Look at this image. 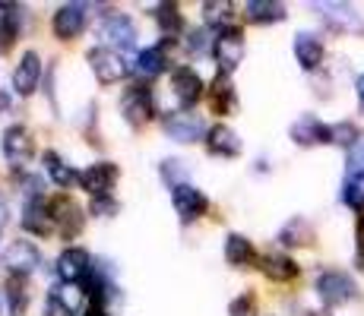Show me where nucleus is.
Instances as JSON below:
<instances>
[{
	"instance_id": "aec40b11",
	"label": "nucleus",
	"mask_w": 364,
	"mask_h": 316,
	"mask_svg": "<svg viewBox=\"0 0 364 316\" xmlns=\"http://www.w3.org/2000/svg\"><path fill=\"white\" fill-rule=\"evenodd\" d=\"M291 139L298 146H317V143H333V126L320 124L314 114H304L291 126Z\"/></svg>"
},
{
	"instance_id": "c9c22d12",
	"label": "nucleus",
	"mask_w": 364,
	"mask_h": 316,
	"mask_svg": "<svg viewBox=\"0 0 364 316\" xmlns=\"http://www.w3.org/2000/svg\"><path fill=\"white\" fill-rule=\"evenodd\" d=\"M213 41L215 38H209L206 29H197V32H191V38H187V48H191L193 54H206V51H213Z\"/></svg>"
},
{
	"instance_id": "bb28decb",
	"label": "nucleus",
	"mask_w": 364,
	"mask_h": 316,
	"mask_svg": "<svg viewBox=\"0 0 364 316\" xmlns=\"http://www.w3.org/2000/svg\"><path fill=\"white\" fill-rule=\"evenodd\" d=\"M156 23L162 29L165 38H174L181 29H184V16H181V6L178 4H159L156 6Z\"/></svg>"
},
{
	"instance_id": "c756f323",
	"label": "nucleus",
	"mask_w": 364,
	"mask_h": 316,
	"mask_svg": "<svg viewBox=\"0 0 364 316\" xmlns=\"http://www.w3.org/2000/svg\"><path fill=\"white\" fill-rule=\"evenodd\" d=\"M48 298L60 300L67 310L76 313L82 307V300H86V288H82V285H70V282H58V285L51 288V294H48Z\"/></svg>"
},
{
	"instance_id": "7ed1b4c3",
	"label": "nucleus",
	"mask_w": 364,
	"mask_h": 316,
	"mask_svg": "<svg viewBox=\"0 0 364 316\" xmlns=\"http://www.w3.org/2000/svg\"><path fill=\"white\" fill-rule=\"evenodd\" d=\"M0 149H4V158L10 161L13 168H23V165H29L35 156V139L23 124H13V126H6L4 136H0Z\"/></svg>"
},
{
	"instance_id": "b1692460",
	"label": "nucleus",
	"mask_w": 364,
	"mask_h": 316,
	"mask_svg": "<svg viewBox=\"0 0 364 316\" xmlns=\"http://www.w3.org/2000/svg\"><path fill=\"white\" fill-rule=\"evenodd\" d=\"M244 16L250 19V23H282L285 19V6L282 4H272V0H250L247 6H244Z\"/></svg>"
},
{
	"instance_id": "f3484780",
	"label": "nucleus",
	"mask_w": 364,
	"mask_h": 316,
	"mask_svg": "<svg viewBox=\"0 0 364 316\" xmlns=\"http://www.w3.org/2000/svg\"><path fill=\"white\" fill-rule=\"evenodd\" d=\"M23 228L38 237H48L51 231H58L51 212H48V202L41 200V196H29V202H26V209H23Z\"/></svg>"
},
{
	"instance_id": "423d86ee",
	"label": "nucleus",
	"mask_w": 364,
	"mask_h": 316,
	"mask_svg": "<svg viewBox=\"0 0 364 316\" xmlns=\"http://www.w3.org/2000/svg\"><path fill=\"white\" fill-rule=\"evenodd\" d=\"M317 294H320V300H323V304L339 307V304H348V300L358 294V288H355L352 276L330 269V272H323V276L317 278Z\"/></svg>"
},
{
	"instance_id": "e433bc0d",
	"label": "nucleus",
	"mask_w": 364,
	"mask_h": 316,
	"mask_svg": "<svg viewBox=\"0 0 364 316\" xmlns=\"http://www.w3.org/2000/svg\"><path fill=\"white\" fill-rule=\"evenodd\" d=\"M348 165H352V180H364V139H358V143L352 146Z\"/></svg>"
},
{
	"instance_id": "473e14b6",
	"label": "nucleus",
	"mask_w": 364,
	"mask_h": 316,
	"mask_svg": "<svg viewBox=\"0 0 364 316\" xmlns=\"http://www.w3.org/2000/svg\"><path fill=\"white\" fill-rule=\"evenodd\" d=\"M162 178L174 187H181V184H187V171H184V161H178V158H168L165 165H162Z\"/></svg>"
},
{
	"instance_id": "58836bf2",
	"label": "nucleus",
	"mask_w": 364,
	"mask_h": 316,
	"mask_svg": "<svg viewBox=\"0 0 364 316\" xmlns=\"http://www.w3.org/2000/svg\"><path fill=\"white\" fill-rule=\"evenodd\" d=\"M89 212H92V215H102V219H108V215L117 212V202L111 200V196H95L92 206H89Z\"/></svg>"
},
{
	"instance_id": "0eeeda50",
	"label": "nucleus",
	"mask_w": 364,
	"mask_h": 316,
	"mask_svg": "<svg viewBox=\"0 0 364 316\" xmlns=\"http://www.w3.org/2000/svg\"><path fill=\"white\" fill-rule=\"evenodd\" d=\"M54 269H58L60 282L82 285L89 276H92V256H89V250H82V247H67L58 256V266H54Z\"/></svg>"
},
{
	"instance_id": "f704fd0d",
	"label": "nucleus",
	"mask_w": 364,
	"mask_h": 316,
	"mask_svg": "<svg viewBox=\"0 0 364 316\" xmlns=\"http://www.w3.org/2000/svg\"><path fill=\"white\" fill-rule=\"evenodd\" d=\"M228 313H232V316H257V298H254V294H241V298L232 300Z\"/></svg>"
},
{
	"instance_id": "79ce46f5",
	"label": "nucleus",
	"mask_w": 364,
	"mask_h": 316,
	"mask_svg": "<svg viewBox=\"0 0 364 316\" xmlns=\"http://www.w3.org/2000/svg\"><path fill=\"white\" fill-rule=\"evenodd\" d=\"M86 316H108V313H105V307L92 304V307H89V310H86Z\"/></svg>"
},
{
	"instance_id": "2f4dec72",
	"label": "nucleus",
	"mask_w": 364,
	"mask_h": 316,
	"mask_svg": "<svg viewBox=\"0 0 364 316\" xmlns=\"http://www.w3.org/2000/svg\"><path fill=\"white\" fill-rule=\"evenodd\" d=\"M232 10H235V6L228 4V0H206V4H203L206 26H219V29L232 26Z\"/></svg>"
},
{
	"instance_id": "ddd939ff",
	"label": "nucleus",
	"mask_w": 364,
	"mask_h": 316,
	"mask_svg": "<svg viewBox=\"0 0 364 316\" xmlns=\"http://www.w3.org/2000/svg\"><path fill=\"white\" fill-rule=\"evenodd\" d=\"M102 38L108 41V48H121V51H130L136 45V29H133V19L124 16V13H111V16L102 19Z\"/></svg>"
},
{
	"instance_id": "72a5a7b5",
	"label": "nucleus",
	"mask_w": 364,
	"mask_h": 316,
	"mask_svg": "<svg viewBox=\"0 0 364 316\" xmlns=\"http://www.w3.org/2000/svg\"><path fill=\"white\" fill-rule=\"evenodd\" d=\"M342 200H346L352 209H361V212H364V180H348Z\"/></svg>"
},
{
	"instance_id": "c85d7f7f",
	"label": "nucleus",
	"mask_w": 364,
	"mask_h": 316,
	"mask_svg": "<svg viewBox=\"0 0 364 316\" xmlns=\"http://www.w3.org/2000/svg\"><path fill=\"white\" fill-rule=\"evenodd\" d=\"M6 307H10V316H26L29 310V291H26L23 278L19 276H10V282H6Z\"/></svg>"
},
{
	"instance_id": "393cba45",
	"label": "nucleus",
	"mask_w": 364,
	"mask_h": 316,
	"mask_svg": "<svg viewBox=\"0 0 364 316\" xmlns=\"http://www.w3.org/2000/svg\"><path fill=\"white\" fill-rule=\"evenodd\" d=\"M317 10L323 13V19L330 26H336V29H361V19L346 4H317Z\"/></svg>"
},
{
	"instance_id": "cd10ccee",
	"label": "nucleus",
	"mask_w": 364,
	"mask_h": 316,
	"mask_svg": "<svg viewBox=\"0 0 364 316\" xmlns=\"http://www.w3.org/2000/svg\"><path fill=\"white\" fill-rule=\"evenodd\" d=\"M45 171H48V178H51L58 187H70L73 180H80V174H76L73 168H70L67 161L58 156V152H45Z\"/></svg>"
},
{
	"instance_id": "6ab92c4d",
	"label": "nucleus",
	"mask_w": 364,
	"mask_h": 316,
	"mask_svg": "<svg viewBox=\"0 0 364 316\" xmlns=\"http://www.w3.org/2000/svg\"><path fill=\"white\" fill-rule=\"evenodd\" d=\"M206 98H209L213 114H232L235 104H237L232 76H228V73H215V80L209 82V89H206Z\"/></svg>"
},
{
	"instance_id": "9d476101",
	"label": "nucleus",
	"mask_w": 364,
	"mask_h": 316,
	"mask_svg": "<svg viewBox=\"0 0 364 316\" xmlns=\"http://www.w3.org/2000/svg\"><path fill=\"white\" fill-rule=\"evenodd\" d=\"M4 266L13 272V276L26 278L41 266V253L32 241H13L10 247L4 250Z\"/></svg>"
},
{
	"instance_id": "f8f14e48",
	"label": "nucleus",
	"mask_w": 364,
	"mask_h": 316,
	"mask_svg": "<svg viewBox=\"0 0 364 316\" xmlns=\"http://www.w3.org/2000/svg\"><path fill=\"white\" fill-rule=\"evenodd\" d=\"M171 202H174V212L181 215V222H197L200 215H206L209 200L203 190H197L193 184H181L171 190Z\"/></svg>"
},
{
	"instance_id": "4468645a",
	"label": "nucleus",
	"mask_w": 364,
	"mask_h": 316,
	"mask_svg": "<svg viewBox=\"0 0 364 316\" xmlns=\"http://www.w3.org/2000/svg\"><path fill=\"white\" fill-rule=\"evenodd\" d=\"M86 10H89L86 4H64V6H58V13H54V19H51L54 35H58L60 41L76 38V35L86 29Z\"/></svg>"
},
{
	"instance_id": "6e6552de",
	"label": "nucleus",
	"mask_w": 364,
	"mask_h": 316,
	"mask_svg": "<svg viewBox=\"0 0 364 316\" xmlns=\"http://www.w3.org/2000/svg\"><path fill=\"white\" fill-rule=\"evenodd\" d=\"M152 92L149 89H143V86H130L127 92H124L121 98V114H124V121H127L133 130H139V126H146L152 121Z\"/></svg>"
},
{
	"instance_id": "a18cd8bd",
	"label": "nucleus",
	"mask_w": 364,
	"mask_h": 316,
	"mask_svg": "<svg viewBox=\"0 0 364 316\" xmlns=\"http://www.w3.org/2000/svg\"><path fill=\"white\" fill-rule=\"evenodd\" d=\"M314 316H320V313H314Z\"/></svg>"
},
{
	"instance_id": "20e7f679",
	"label": "nucleus",
	"mask_w": 364,
	"mask_h": 316,
	"mask_svg": "<svg viewBox=\"0 0 364 316\" xmlns=\"http://www.w3.org/2000/svg\"><path fill=\"white\" fill-rule=\"evenodd\" d=\"M206 92V82H203V76L197 73L193 67H174L171 70V95L178 98L181 108H193V104L203 98Z\"/></svg>"
},
{
	"instance_id": "dca6fc26",
	"label": "nucleus",
	"mask_w": 364,
	"mask_h": 316,
	"mask_svg": "<svg viewBox=\"0 0 364 316\" xmlns=\"http://www.w3.org/2000/svg\"><path fill=\"white\" fill-rule=\"evenodd\" d=\"M206 149H209V156L235 158V156H241V139H237V133L228 124H215L206 133Z\"/></svg>"
},
{
	"instance_id": "7c9ffc66",
	"label": "nucleus",
	"mask_w": 364,
	"mask_h": 316,
	"mask_svg": "<svg viewBox=\"0 0 364 316\" xmlns=\"http://www.w3.org/2000/svg\"><path fill=\"white\" fill-rule=\"evenodd\" d=\"M311 237H314L311 224H307L304 219H291L282 231H279V241H282L285 247H304V244H311Z\"/></svg>"
},
{
	"instance_id": "f257e3e1",
	"label": "nucleus",
	"mask_w": 364,
	"mask_h": 316,
	"mask_svg": "<svg viewBox=\"0 0 364 316\" xmlns=\"http://www.w3.org/2000/svg\"><path fill=\"white\" fill-rule=\"evenodd\" d=\"M89 67H92L95 80H99L102 86H114V82H121L124 76L130 73L124 54L114 51V48H108V45L92 48V51H89Z\"/></svg>"
},
{
	"instance_id": "1a4fd4ad",
	"label": "nucleus",
	"mask_w": 364,
	"mask_h": 316,
	"mask_svg": "<svg viewBox=\"0 0 364 316\" xmlns=\"http://www.w3.org/2000/svg\"><path fill=\"white\" fill-rule=\"evenodd\" d=\"M165 133L174 139V143H197V139L206 136V124H203L200 114H191V111H171L165 117Z\"/></svg>"
},
{
	"instance_id": "39448f33",
	"label": "nucleus",
	"mask_w": 364,
	"mask_h": 316,
	"mask_svg": "<svg viewBox=\"0 0 364 316\" xmlns=\"http://www.w3.org/2000/svg\"><path fill=\"white\" fill-rule=\"evenodd\" d=\"M117 178H121V171H117V165H111V161H92V165H86L80 171V184L86 193L95 196H111V187L117 184Z\"/></svg>"
},
{
	"instance_id": "a211bd4d",
	"label": "nucleus",
	"mask_w": 364,
	"mask_h": 316,
	"mask_svg": "<svg viewBox=\"0 0 364 316\" xmlns=\"http://www.w3.org/2000/svg\"><path fill=\"white\" fill-rule=\"evenodd\" d=\"M168 41L171 38H165V41H159V45H149L146 51H139L136 54V76L139 80H156L159 73H165L168 70Z\"/></svg>"
},
{
	"instance_id": "ea45409f",
	"label": "nucleus",
	"mask_w": 364,
	"mask_h": 316,
	"mask_svg": "<svg viewBox=\"0 0 364 316\" xmlns=\"http://www.w3.org/2000/svg\"><path fill=\"white\" fill-rule=\"evenodd\" d=\"M48 316H76L73 310H67L60 300H54V298H48Z\"/></svg>"
},
{
	"instance_id": "a19ab883",
	"label": "nucleus",
	"mask_w": 364,
	"mask_h": 316,
	"mask_svg": "<svg viewBox=\"0 0 364 316\" xmlns=\"http://www.w3.org/2000/svg\"><path fill=\"white\" fill-rule=\"evenodd\" d=\"M6 219H10V209H6V202L0 200V234H4V228H6Z\"/></svg>"
},
{
	"instance_id": "2eb2a0df",
	"label": "nucleus",
	"mask_w": 364,
	"mask_h": 316,
	"mask_svg": "<svg viewBox=\"0 0 364 316\" xmlns=\"http://www.w3.org/2000/svg\"><path fill=\"white\" fill-rule=\"evenodd\" d=\"M38 82H41V58L35 51H26L23 58H19L16 70H13V89H16V95L29 98V95H35Z\"/></svg>"
},
{
	"instance_id": "c03bdc74",
	"label": "nucleus",
	"mask_w": 364,
	"mask_h": 316,
	"mask_svg": "<svg viewBox=\"0 0 364 316\" xmlns=\"http://www.w3.org/2000/svg\"><path fill=\"white\" fill-rule=\"evenodd\" d=\"M358 98H361V104H364V73L358 76Z\"/></svg>"
},
{
	"instance_id": "9b49d317",
	"label": "nucleus",
	"mask_w": 364,
	"mask_h": 316,
	"mask_svg": "<svg viewBox=\"0 0 364 316\" xmlns=\"http://www.w3.org/2000/svg\"><path fill=\"white\" fill-rule=\"evenodd\" d=\"M48 212H51L54 224H58V231L64 237H76L82 231V209L76 206V202L70 200L67 193L54 196V200L48 202Z\"/></svg>"
},
{
	"instance_id": "4c0bfd02",
	"label": "nucleus",
	"mask_w": 364,
	"mask_h": 316,
	"mask_svg": "<svg viewBox=\"0 0 364 316\" xmlns=\"http://www.w3.org/2000/svg\"><path fill=\"white\" fill-rule=\"evenodd\" d=\"M358 133H355V126L352 124H336L333 126V143H339V146H355L358 143Z\"/></svg>"
},
{
	"instance_id": "37998d69",
	"label": "nucleus",
	"mask_w": 364,
	"mask_h": 316,
	"mask_svg": "<svg viewBox=\"0 0 364 316\" xmlns=\"http://www.w3.org/2000/svg\"><path fill=\"white\" fill-rule=\"evenodd\" d=\"M6 108H10V95H6V92H0V114H4Z\"/></svg>"
},
{
	"instance_id": "5701e85b",
	"label": "nucleus",
	"mask_w": 364,
	"mask_h": 316,
	"mask_svg": "<svg viewBox=\"0 0 364 316\" xmlns=\"http://www.w3.org/2000/svg\"><path fill=\"white\" fill-rule=\"evenodd\" d=\"M225 259L232 266H237V269H244V266H250L257 259V250L244 234H228L225 237Z\"/></svg>"
},
{
	"instance_id": "4be33fe9",
	"label": "nucleus",
	"mask_w": 364,
	"mask_h": 316,
	"mask_svg": "<svg viewBox=\"0 0 364 316\" xmlns=\"http://www.w3.org/2000/svg\"><path fill=\"white\" fill-rule=\"evenodd\" d=\"M260 269L269 282H291V278L298 276V263L289 259V256H282V253H269V256H263Z\"/></svg>"
},
{
	"instance_id": "f03ea898",
	"label": "nucleus",
	"mask_w": 364,
	"mask_h": 316,
	"mask_svg": "<svg viewBox=\"0 0 364 316\" xmlns=\"http://www.w3.org/2000/svg\"><path fill=\"white\" fill-rule=\"evenodd\" d=\"M213 54L219 60V73H232L237 63L244 60V32L237 26H225L215 32Z\"/></svg>"
},
{
	"instance_id": "412c9836",
	"label": "nucleus",
	"mask_w": 364,
	"mask_h": 316,
	"mask_svg": "<svg viewBox=\"0 0 364 316\" xmlns=\"http://www.w3.org/2000/svg\"><path fill=\"white\" fill-rule=\"evenodd\" d=\"M295 58L304 70H317L320 63H323V41L311 32L295 35Z\"/></svg>"
},
{
	"instance_id": "a878e982",
	"label": "nucleus",
	"mask_w": 364,
	"mask_h": 316,
	"mask_svg": "<svg viewBox=\"0 0 364 316\" xmlns=\"http://www.w3.org/2000/svg\"><path fill=\"white\" fill-rule=\"evenodd\" d=\"M6 13H0V51H10L13 41L19 38V6L0 4Z\"/></svg>"
}]
</instances>
